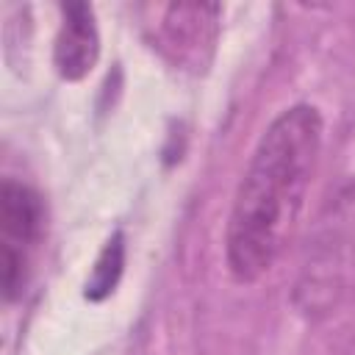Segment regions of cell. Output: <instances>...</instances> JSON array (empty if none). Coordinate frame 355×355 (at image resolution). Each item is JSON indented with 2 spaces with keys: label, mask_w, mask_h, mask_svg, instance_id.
<instances>
[{
  "label": "cell",
  "mask_w": 355,
  "mask_h": 355,
  "mask_svg": "<svg viewBox=\"0 0 355 355\" xmlns=\"http://www.w3.org/2000/svg\"><path fill=\"white\" fill-rule=\"evenodd\" d=\"M322 114L297 103L261 133L239 180L225 230V261L239 283H255L283 255L322 150Z\"/></svg>",
  "instance_id": "1"
},
{
  "label": "cell",
  "mask_w": 355,
  "mask_h": 355,
  "mask_svg": "<svg viewBox=\"0 0 355 355\" xmlns=\"http://www.w3.org/2000/svg\"><path fill=\"white\" fill-rule=\"evenodd\" d=\"M308 244V261L297 283V300L308 313H327L349 291L355 277V189L341 194L330 214L319 219Z\"/></svg>",
  "instance_id": "2"
},
{
  "label": "cell",
  "mask_w": 355,
  "mask_h": 355,
  "mask_svg": "<svg viewBox=\"0 0 355 355\" xmlns=\"http://www.w3.org/2000/svg\"><path fill=\"white\" fill-rule=\"evenodd\" d=\"M42 239H44L42 197L31 186L6 178L0 186V280L6 300H17L28 286Z\"/></svg>",
  "instance_id": "3"
},
{
  "label": "cell",
  "mask_w": 355,
  "mask_h": 355,
  "mask_svg": "<svg viewBox=\"0 0 355 355\" xmlns=\"http://www.w3.org/2000/svg\"><path fill=\"white\" fill-rule=\"evenodd\" d=\"M219 14L222 8L216 3H169L155 31L158 50L178 69L202 72L214 58Z\"/></svg>",
  "instance_id": "4"
},
{
  "label": "cell",
  "mask_w": 355,
  "mask_h": 355,
  "mask_svg": "<svg viewBox=\"0 0 355 355\" xmlns=\"http://www.w3.org/2000/svg\"><path fill=\"white\" fill-rule=\"evenodd\" d=\"M100 58V33L89 3H64L53 44V64L64 80H83Z\"/></svg>",
  "instance_id": "5"
},
{
  "label": "cell",
  "mask_w": 355,
  "mask_h": 355,
  "mask_svg": "<svg viewBox=\"0 0 355 355\" xmlns=\"http://www.w3.org/2000/svg\"><path fill=\"white\" fill-rule=\"evenodd\" d=\"M122 266H125V244H122V236L114 233V239L105 241L103 252L97 255L94 266H92V275L86 280V297L89 300H105L116 283H119V275H122Z\"/></svg>",
  "instance_id": "6"
}]
</instances>
